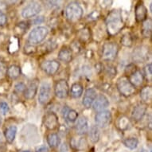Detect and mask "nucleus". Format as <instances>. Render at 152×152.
Returning <instances> with one entry per match:
<instances>
[{
	"mask_svg": "<svg viewBox=\"0 0 152 152\" xmlns=\"http://www.w3.org/2000/svg\"><path fill=\"white\" fill-rule=\"evenodd\" d=\"M124 26L122 14L119 10L110 11L106 18V27L107 33L112 36L117 34L120 32Z\"/></svg>",
	"mask_w": 152,
	"mask_h": 152,
	"instance_id": "nucleus-1",
	"label": "nucleus"
},
{
	"mask_svg": "<svg viewBox=\"0 0 152 152\" xmlns=\"http://www.w3.org/2000/svg\"><path fill=\"white\" fill-rule=\"evenodd\" d=\"M83 13H84V10L81 6L76 2L69 3L66 6L65 10V18L70 23H76L80 20L82 18Z\"/></svg>",
	"mask_w": 152,
	"mask_h": 152,
	"instance_id": "nucleus-2",
	"label": "nucleus"
},
{
	"mask_svg": "<svg viewBox=\"0 0 152 152\" xmlns=\"http://www.w3.org/2000/svg\"><path fill=\"white\" fill-rule=\"evenodd\" d=\"M49 34V30L45 26H37L34 28L28 35V42L30 45H37L45 40Z\"/></svg>",
	"mask_w": 152,
	"mask_h": 152,
	"instance_id": "nucleus-3",
	"label": "nucleus"
},
{
	"mask_svg": "<svg viewBox=\"0 0 152 152\" xmlns=\"http://www.w3.org/2000/svg\"><path fill=\"white\" fill-rule=\"evenodd\" d=\"M116 87L120 94L126 97H129L135 92V87H134L132 83L130 82L126 76L121 77L118 79Z\"/></svg>",
	"mask_w": 152,
	"mask_h": 152,
	"instance_id": "nucleus-4",
	"label": "nucleus"
},
{
	"mask_svg": "<svg viewBox=\"0 0 152 152\" xmlns=\"http://www.w3.org/2000/svg\"><path fill=\"white\" fill-rule=\"evenodd\" d=\"M52 95V86L49 81H43L39 87L38 102L42 105L46 104L50 101Z\"/></svg>",
	"mask_w": 152,
	"mask_h": 152,
	"instance_id": "nucleus-5",
	"label": "nucleus"
},
{
	"mask_svg": "<svg viewBox=\"0 0 152 152\" xmlns=\"http://www.w3.org/2000/svg\"><path fill=\"white\" fill-rule=\"evenodd\" d=\"M118 45L114 42H106L102 47V58L104 61H111L116 58L118 53Z\"/></svg>",
	"mask_w": 152,
	"mask_h": 152,
	"instance_id": "nucleus-6",
	"label": "nucleus"
},
{
	"mask_svg": "<svg viewBox=\"0 0 152 152\" xmlns=\"http://www.w3.org/2000/svg\"><path fill=\"white\" fill-rule=\"evenodd\" d=\"M42 11V6L37 2H31L24 7L21 15L24 18H30L37 15Z\"/></svg>",
	"mask_w": 152,
	"mask_h": 152,
	"instance_id": "nucleus-7",
	"label": "nucleus"
},
{
	"mask_svg": "<svg viewBox=\"0 0 152 152\" xmlns=\"http://www.w3.org/2000/svg\"><path fill=\"white\" fill-rule=\"evenodd\" d=\"M112 113L108 110L99 112L95 115V122L98 127L104 128L112 122Z\"/></svg>",
	"mask_w": 152,
	"mask_h": 152,
	"instance_id": "nucleus-8",
	"label": "nucleus"
},
{
	"mask_svg": "<svg viewBox=\"0 0 152 152\" xmlns=\"http://www.w3.org/2000/svg\"><path fill=\"white\" fill-rule=\"evenodd\" d=\"M55 96L59 99H65L69 95V84L65 80H58L54 85Z\"/></svg>",
	"mask_w": 152,
	"mask_h": 152,
	"instance_id": "nucleus-9",
	"label": "nucleus"
},
{
	"mask_svg": "<svg viewBox=\"0 0 152 152\" xmlns=\"http://www.w3.org/2000/svg\"><path fill=\"white\" fill-rule=\"evenodd\" d=\"M60 68V63L56 60H46L41 64V69L47 75L53 76L58 72Z\"/></svg>",
	"mask_w": 152,
	"mask_h": 152,
	"instance_id": "nucleus-10",
	"label": "nucleus"
},
{
	"mask_svg": "<svg viewBox=\"0 0 152 152\" xmlns=\"http://www.w3.org/2000/svg\"><path fill=\"white\" fill-rule=\"evenodd\" d=\"M109 100L107 99L104 95L100 94L96 96V100L92 104V107L95 111L96 112H102L104 111L109 106Z\"/></svg>",
	"mask_w": 152,
	"mask_h": 152,
	"instance_id": "nucleus-11",
	"label": "nucleus"
},
{
	"mask_svg": "<svg viewBox=\"0 0 152 152\" xmlns=\"http://www.w3.org/2000/svg\"><path fill=\"white\" fill-rule=\"evenodd\" d=\"M97 96V92L96 90L92 88H89L85 91L83 97L82 104L86 108H89L92 106V104L96 100V98Z\"/></svg>",
	"mask_w": 152,
	"mask_h": 152,
	"instance_id": "nucleus-12",
	"label": "nucleus"
},
{
	"mask_svg": "<svg viewBox=\"0 0 152 152\" xmlns=\"http://www.w3.org/2000/svg\"><path fill=\"white\" fill-rule=\"evenodd\" d=\"M58 117L54 112H50L44 118V125L49 130H54L58 127Z\"/></svg>",
	"mask_w": 152,
	"mask_h": 152,
	"instance_id": "nucleus-13",
	"label": "nucleus"
},
{
	"mask_svg": "<svg viewBox=\"0 0 152 152\" xmlns=\"http://www.w3.org/2000/svg\"><path fill=\"white\" fill-rule=\"evenodd\" d=\"M75 129H76V132L80 135H85L86 132H88L89 129V124H88L87 118H85V116H80L78 118L76 123Z\"/></svg>",
	"mask_w": 152,
	"mask_h": 152,
	"instance_id": "nucleus-14",
	"label": "nucleus"
},
{
	"mask_svg": "<svg viewBox=\"0 0 152 152\" xmlns=\"http://www.w3.org/2000/svg\"><path fill=\"white\" fill-rule=\"evenodd\" d=\"M38 86H39V84H38V81L37 80H32L29 84L27 87L26 88L25 91L23 92L26 99H27V100H32V99H34L36 94H37Z\"/></svg>",
	"mask_w": 152,
	"mask_h": 152,
	"instance_id": "nucleus-15",
	"label": "nucleus"
},
{
	"mask_svg": "<svg viewBox=\"0 0 152 152\" xmlns=\"http://www.w3.org/2000/svg\"><path fill=\"white\" fill-rule=\"evenodd\" d=\"M147 112V106L144 104H139L133 108L132 112V119L135 121H140L144 117Z\"/></svg>",
	"mask_w": 152,
	"mask_h": 152,
	"instance_id": "nucleus-16",
	"label": "nucleus"
},
{
	"mask_svg": "<svg viewBox=\"0 0 152 152\" xmlns=\"http://www.w3.org/2000/svg\"><path fill=\"white\" fill-rule=\"evenodd\" d=\"M135 19L138 23L144 22L147 18V9L143 5V3H140L136 5L135 9Z\"/></svg>",
	"mask_w": 152,
	"mask_h": 152,
	"instance_id": "nucleus-17",
	"label": "nucleus"
},
{
	"mask_svg": "<svg viewBox=\"0 0 152 152\" xmlns=\"http://www.w3.org/2000/svg\"><path fill=\"white\" fill-rule=\"evenodd\" d=\"M127 78H128L130 82L132 83L134 87L140 86L143 83V80H144V76L140 70L138 69L135 70L132 73H131L129 75V77Z\"/></svg>",
	"mask_w": 152,
	"mask_h": 152,
	"instance_id": "nucleus-18",
	"label": "nucleus"
},
{
	"mask_svg": "<svg viewBox=\"0 0 152 152\" xmlns=\"http://www.w3.org/2000/svg\"><path fill=\"white\" fill-rule=\"evenodd\" d=\"M58 59L64 63H69L72 59V49L68 46H63L58 53Z\"/></svg>",
	"mask_w": 152,
	"mask_h": 152,
	"instance_id": "nucleus-19",
	"label": "nucleus"
},
{
	"mask_svg": "<svg viewBox=\"0 0 152 152\" xmlns=\"http://www.w3.org/2000/svg\"><path fill=\"white\" fill-rule=\"evenodd\" d=\"M147 52L148 50L147 48L143 46H140L134 51V60L138 61V62H142L144 61L147 60Z\"/></svg>",
	"mask_w": 152,
	"mask_h": 152,
	"instance_id": "nucleus-20",
	"label": "nucleus"
},
{
	"mask_svg": "<svg viewBox=\"0 0 152 152\" xmlns=\"http://www.w3.org/2000/svg\"><path fill=\"white\" fill-rule=\"evenodd\" d=\"M18 132V128L15 125H11L10 127H8L7 129L5 130L4 132V135H5L6 140L8 142H13L15 141V137H16V134Z\"/></svg>",
	"mask_w": 152,
	"mask_h": 152,
	"instance_id": "nucleus-21",
	"label": "nucleus"
},
{
	"mask_svg": "<svg viewBox=\"0 0 152 152\" xmlns=\"http://www.w3.org/2000/svg\"><path fill=\"white\" fill-rule=\"evenodd\" d=\"M140 97L142 99V102L145 104L150 103L151 101L152 98V88L151 86H145L142 88L140 92Z\"/></svg>",
	"mask_w": 152,
	"mask_h": 152,
	"instance_id": "nucleus-22",
	"label": "nucleus"
},
{
	"mask_svg": "<svg viewBox=\"0 0 152 152\" xmlns=\"http://www.w3.org/2000/svg\"><path fill=\"white\" fill-rule=\"evenodd\" d=\"M70 94H71V96L75 99L80 98L83 94L82 85L79 83L72 84V85L71 86V89H70Z\"/></svg>",
	"mask_w": 152,
	"mask_h": 152,
	"instance_id": "nucleus-23",
	"label": "nucleus"
},
{
	"mask_svg": "<svg viewBox=\"0 0 152 152\" xmlns=\"http://www.w3.org/2000/svg\"><path fill=\"white\" fill-rule=\"evenodd\" d=\"M47 142L51 148H56L60 145L61 140L57 133H50L47 135Z\"/></svg>",
	"mask_w": 152,
	"mask_h": 152,
	"instance_id": "nucleus-24",
	"label": "nucleus"
},
{
	"mask_svg": "<svg viewBox=\"0 0 152 152\" xmlns=\"http://www.w3.org/2000/svg\"><path fill=\"white\" fill-rule=\"evenodd\" d=\"M88 136L91 142L93 143L97 142L100 138V132L99 127L97 126H92L88 132Z\"/></svg>",
	"mask_w": 152,
	"mask_h": 152,
	"instance_id": "nucleus-25",
	"label": "nucleus"
},
{
	"mask_svg": "<svg viewBox=\"0 0 152 152\" xmlns=\"http://www.w3.org/2000/svg\"><path fill=\"white\" fill-rule=\"evenodd\" d=\"M7 74L11 79H17L21 75V68L16 65H10L7 69Z\"/></svg>",
	"mask_w": 152,
	"mask_h": 152,
	"instance_id": "nucleus-26",
	"label": "nucleus"
},
{
	"mask_svg": "<svg viewBox=\"0 0 152 152\" xmlns=\"http://www.w3.org/2000/svg\"><path fill=\"white\" fill-rule=\"evenodd\" d=\"M152 30V23L151 18H147L142 26V34L145 37H151Z\"/></svg>",
	"mask_w": 152,
	"mask_h": 152,
	"instance_id": "nucleus-27",
	"label": "nucleus"
},
{
	"mask_svg": "<svg viewBox=\"0 0 152 152\" xmlns=\"http://www.w3.org/2000/svg\"><path fill=\"white\" fill-rule=\"evenodd\" d=\"M124 144L128 149L135 150V148H137L138 145H139V140L135 137L127 138L124 140Z\"/></svg>",
	"mask_w": 152,
	"mask_h": 152,
	"instance_id": "nucleus-28",
	"label": "nucleus"
},
{
	"mask_svg": "<svg viewBox=\"0 0 152 152\" xmlns=\"http://www.w3.org/2000/svg\"><path fill=\"white\" fill-rule=\"evenodd\" d=\"M72 147H75L76 149L81 150V149H84V148L86 147L87 142H86V140H84L83 138H80V139H79V140H72Z\"/></svg>",
	"mask_w": 152,
	"mask_h": 152,
	"instance_id": "nucleus-29",
	"label": "nucleus"
},
{
	"mask_svg": "<svg viewBox=\"0 0 152 152\" xmlns=\"http://www.w3.org/2000/svg\"><path fill=\"white\" fill-rule=\"evenodd\" d=\"M78 118V112L77 111H75L73 109H69V111L68 112L67 115L65 119L70 123H74L77 121Z\"/></svg>",
	"mask_w": 152,
	"mask_h": 152,
	"instance_id": "nucleus-30",
	"label": "nucleus"
},
{
	"mask_svg": "<svg viewBox=\"0 0 152 152\" xmlns=\"http://www.w3.org/2000/svg\"><path fill=\"white\" fill-rule=\"evenodd\" d=\"M132 42H133V40H132V35L130 34H125L121 38V44H123L124 46L130 47L132 46Z\"/></svg>",
	"mask_w": 152,
	"mask_h": 152,
	"instance_id": "nucleus-31",
	"label": "nucleus"
},
{
	"mask_svg": "<svg viewBox=\"0 0 152 152\" xmlns=\"http://www.w3.org/2000/svg\"><path fill=\"white\" fill-rule=\"evenodd\" d=\"M79 37L80 39L82 42H86L89 39L90 37V32L88 28H85V29H82L79 31Z\"/></svg>",
	"mask_w": 152,
	"mask_h": 152,
	"instance_id": "nucleus-32",
	"label": "nucleus"
},
{
	"mask_svg": "<svg viewBox=\"0 0 152 152\" xmlns=\"http://www.w3.org/2000/svg\"><path fill=\"white\" fill-rule=\"evenodd\" d=\"M105 72H106V74L111 78H113L116 74V69H115V66L113 65H107L106 69H105Z\"/></svg>",
	"mask_w": 152,
	"mask_h": 152,
	"instance_id": "nucleus-33",
	"label": "nucleus"
},
{
	"mask_svg": "<svg viewBox=\"0 0 152 152\" xmlns=\"http://www.w3.org/2000/svg\"><path fill=\"white\" fill-rule=\"evenodd\" d=\"M118 126L121 128V129H126L129 126V121L126 117H121L118 121Z\"/></svg>",
	"mask_w": 152,
	"mask_h": 152,
	"instance_id": "nucleus-34",
	"label": "nucleus"
},
{
	"mask_svg": "<svg viewBox=\"0 0 152 152\" xmlns=\"http://www.w3.org/2000/svg\"><path fill=\"white\" fill-rule=\"evenodd\" d=\"M26 88V85L23 82L17 83L15 85V92L16 93H18V94L19 93H23L25 91Z\"/></svg>",
	"mask_w": 152,
	"mask_h": 152,
	"instance_id": "nucleus-35",
	"label": "nucleus"
},
{
	"mask_svg": "<svg viewBox=\"0 0 152 152\" xmlns=\"http://www.w3.org/2000/svg\"><path fill=\"white\" fill-rule=\"evenodd\" d=\"M10 110V107H9V105L7 102L5 101H1L0 102V112H2V114L3 115H6Z\"/></svg>",
	"mask_w": 152,
	"mask_h": 152,
	"instance_id": "nucleus-36",
	"label": "nucleus"
},
{
	"mask_svg": "<svg viewBox=\"0 0 152 152\" xmlns=\"http://www.w3.org/2000/svg\"><path fill=\"white\" fill-rule=\"evenodd\" d=\"M145 75L147 76V77L150 78V80H151V75H152V65L151 63H148L144 69Z\"/></svg>",
	"mask_w": 152,
	"mask_h": 152,
	"instance_id": "nucleus-37",
	"label": "nucleus"
},
{
	"mask_svg": "<svg viewBox=\"0 0 152 152\" xmlns=\"http://www.w3.org/2000/svg\"><path fill=\"white\" fill-rule=\"evenodd\" d=\"M7 71V68L6 66L5 63L0 61V79H3L5 77Z\"/></svg>",
	"mask_w": 152,
	"mask_h": 152,
	"instance_id": "nucleus-38",
	"label": "nucleus"
},
{
	"mask_svg": "<svg viewBox=\"0 0 152 152\" xmlns=\"http://www.w3.org/2000/svg\"><path fill=\"white\" fill-rule=\"evenodd\" d=\"M99 17H100V13H99V11L94 10V11H92L91 14L88 15L87 18L89 21H94L96 20Z\"/></svg>",
	"mask_w": 152,
	"mask_h": 152,
	"instance_id": "nucleus-39",
	"label": "nucleus"
},
{
	"mask_svg": "<svg viewBox=\"0 0 152 152\" xmlns=\"http://www.w3.org/2000/svg\"><path fill=\"white\" fill-rule=\"evenodd\" d=\"M7 23V15L2 11H0V26H5Z\"/></svg>",
	"mask_w": 152,
	"mask_h": 152,
	"instance_id": "nucleus-40",
	"label": "nucleus"
},
{
	"mask_svg": "<svg viewBox=\"0 0 152 152\" xmlns=\"http://www.w3.org/2000/svg\"><path fill=\"white\" fill-rule=\"evenodd\" d=\"M36 152H50V150L46 146L42 145V146H39V147H36Z\"/></svg>",
	"mask_w": 152,
	"mask_h": 152,
	"instance_id": "nucleus-41",
	"label": "nucleus"
},
{
	"mask_svg": "<svg viewBox=\"0 0 152 152\" xmlns=\"http://www.w3.org/2000/svg\"><path fill=\"white\" fill-rule=\"evenodd\" d=\"M44 22V17L43 16H40V17L35 18L33 20V24L34 25H37V24H41Z\"/></svg>",
	"mask_w": 152,
	"mask_h": 152,
	"instance_id": "nucleus-42",
	"label": "nucleus"
},
{
	"mask_svg": "<svg viewBox=\"0 0 152 152\" xmlns=\"http://www.w3.org/2000/svg\"><path fill=\"white\" fill-rule=\"evenodd\" d=\"M59 152H69V147L66 142H63L62 144L61 145Z\"/></svg>",
	"mask_w": 152,
	"mask_h": 152,
	"instance_id": "nucleus-43",
	"label": "nucleus"
},
{
	"mask_svg": "<svg viewBox=\"0 0 152 152\" xmlns=\"http://www.w3.org/2000/svg\"><path fill=\"white\" fill-rule=\"evenodd\" d=\"M69 109L70 108L68 106H64L62 109H61V114H62L63 117L65 118V119L66 117V115H67L68 112L69 111Z\"/></svg>",
	"mask_w": 152,
	"mask_h": 152,
	"instance_id": "nucleus-44",
	"label": "nucleus"
},
{
	"mask_svg": "<svg viewBox=\"0 0 152 152\" xmlns=\"http://www.w3.org/2000/svg\"><path fill=\"white\" fill-rule=\"evenodd\" d=\"M3 135L1 134V132H0V143H3Z\"/></svg>",
	"mask_w": 152,
	"mask_h": 152,
	"instance_id": "nucleus-45",
	"label": "nucleus"
},
{
	"mask_svg": "<svg viewBox=\"0 0 152 152\" xmlns=\"http://www.w3.org/2000/svg\"><path fill=\"white\" fill-rule=\"evenodd\" d=\"M2 123H3V118L1 116V115H0V126L2 124Z\"/></svg>",
	"mask_w": 152,
	"mask_h": 152,
	"instance_id": "nucleus-46",
	"label": "nucleus"
},
{
	"mask_svg": "<svg viewBox=\"0 0 152 152\" xmlns=\"http://www.w3.org/2000/svg\"><path fill=\"white\" fill-rule=\"evenodd\" d=\"M20 152H32V151H22Z\"/></svg>",
	"mask_w": 152,
	"mask_h": 152,
	"instance_id": "nucleus-47",
	"label": "nucleus"
},
{
	"mask_svg": "<svg viewBox=\"0 0 152 152\" xmlns=\"http://www.w3.org/2000/svg\"><path fill=\"white\" fill-rule=\"evenodd\" d=\"M3 7V5H2V3L0 2V8H2Z\"/></svg>",
	"mask_w": 152,
	"mask_h": 152,
	"instance_id": "nucleus-48",
	"label": "nucleus"
}]
</instances>
